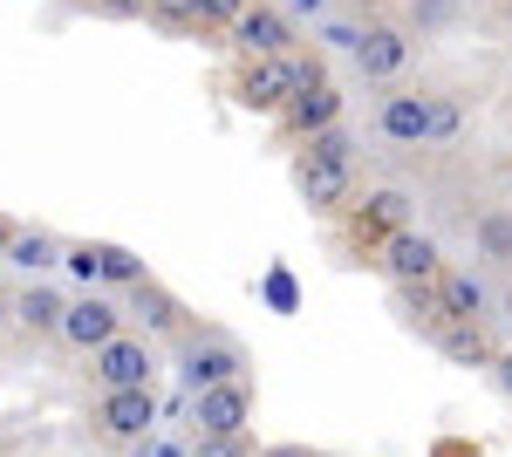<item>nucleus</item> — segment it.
<instances>
[{"label": "nucleus", "instance_id": "nucleus-17", "mask_svg": "<svg viewBox=\"0 0 512 457\" xmlns=\"http://www.w3.org/2000/svg\"><path fill=\"white\" fill-rule=\"evenodd\" d=\"M349 137H342V130H335V123H328V130H315V137H308V157H321V164H349Z\"/></svg>", "mask_w": 512, "mask_h": 457}, {"label": "nucleus", "instance_id": "nucleus-19", "mask_svg": "<svg viewBox=\"0 0 512 457\" xmlns=\"http://www.w3.org/2000/svg\"><path fill=\"white\" fill-rule=\"evenodd\" d=\"M151 14L171 21V28H198V21H205V7H198V0H151Z\"/></svg>", "mask_w": 512, "mask_h": 457}, {"label": "nucleus", "instance_id": "nucleus-1", "mask_svg": "<svg viewBox=\"0 0 512 457\" xmlns=\"http://www.w3.org/2000/svg\"><path fill=\"white\" fill-rule=\"evenodd\" d=\"M96 376H103V389H144L151 382V348L130 342V335H110L96 348Z\"/></svg>", "mask_w": 512, "mask_h": 457}, {"label": "nucleus", "instance_id": "nucleus-25", "mask_svg": "<svg viewBox=\"0 0 512 457\" xmlns=\"http://www.w3.org/2000/svg\"><path fill=\"white\" fill-rule=\"evenodd\" d=\"M198 7H205V21H239L246 0H198Z\"/></svg>", "mask_w": 512, "mask_h": 457}, {"label": "nucleus", "instance_id": "nucleus-6", "mask_svg": "<svg viewBox=\"0 0 512 457\" xmlns=\"http://www.w3.org/2000/svg\"><path fill=\"white\" fill-rule=\"evenodd\" d=\"M55 335H69L76 348H103L110 335H117V307H103V301H76V307H62V328Z\"/></svg>", "mask_w": 512, "mask_h": 457}, {"label": "nucleus", "instance_id": "nucleus-11", "mask_svg": "<svg viewBox=\"0 0 512 457\" xmlns=\"http://www.w3.org/2000/svg\"><path fill=\"white\" fill-rule=\"evenodd\" d=\"M355 55H362V76H396L403 55H410V41L396 35V28H376V35L355 41Z\"/></svg>", "mask_w": 512, "mask_h": 457}, {"label": "nucleus", "instance_id": "nucleus-12", "mask_svg": "<svg viewBox=\"0 0 512 457\" xmlns=\"http://www.w3.org/2000/svg\"><path fill=\"white\" fill-rule=\"evenodd\" d=\"M383 130L403 137V144L431 137V103H424V96H390V103H383Z\"/></svg>", "mask_w": 512, "mask_h": 457}, {"label": "nucleus", "instance_id": "nucleus-18", "mask_svg": "<svg viewBox=\"0 0 512 457\" xmlns=\"http://www.w3.org/2000/svg\"><path fill=\"white\" fill-rule=\"evenodd\" d=\"M444 355H458V362H485V342H478V328H472V321L444 328Z\"/></svg>", "mask_w": 512, "mask_h": 457}, {"label": "nucleus", "instance_id": "nucleus-16", "mask_svg": "<svg viewBox=\"0 0 512 457\" xmlns=\"http://www.w3.org/2000/svg\"><path fill=\"white\" fill-rule=\"evenodd\" d=\"M96 260H103V280H123V287H137V280H144V260H137V253H123V246H96Z\"/></svg>", "mask_w": 512, "mask_h": 457}, {"label": "nucleus", "instance_id": "nucleus-5", "mask_svg": "<svg viewBox=\"0 0 512 457\" xmlns=\"http://www.w3.org/2000/svg\"><path fill=\"white\" fill-rule=\"evenodd\" d=\"M151 417H158L151 410V382L144 389H103V430L110 437H144Z\"/></svg>", "mask_w": 512, "mask_h": 457}, {"label": "nucleus", "instance_id": "nucleus-21", "mask_svg": "<svg viewBox=\"0 0 512 457\" xmlns=\"http://www.w3.org/2000/svg\"><path fill=\"white\" fill-rule=\"evenodd\" d=\"M62 267L76 273V280H103V260H96V246H69V253H62Z\"/></svg>", "mask_w": 512, "mask_h": 457}, {"label": "nucleus", "instance_id": "nucleus-30", "mask_svg": "<svg viewBox=\"0 0 512 457\" xmlns=\"http://www.w3.org/2000/svg\"><path fill=\"white\" fill-rule=\"evenodd\" d=\"M267 457H308V451H301V444H280V451H267Z\"/></svg>", "mask_w": 512, "mask_h": 457}, {"label": "nucleus", "instance_id": "nucleus-10", "mask_svg": "<svg viewBox=\"0 0 512 457\" xmlns=\"http://www.w3.org/2000/svg\"><path fill=\"white\" fill-rule=\"evenodd\" d=\"M390 273H396V280H410V287L431 280V273H437V246H431V239H417V232H396V239H390Z\"/></svg>", "mask_w": 512, "mask_h": 457}, {"label": "nucleus", "instance_id": "nucleus-24", "mask_svg": "<svg viewBox=\"0 0 512 457\" xmlns=\"http://www.w3.org/2000/svg\"><path fill=\"white\" fill-rule=\"evenodd\" d=\"M458 130V110L451 103H431V137H451Z\"/></svg>", "mask_w": 512, "mask_h": 457}, {"label": "nucleus", "instance_id": "nucleus-20", "mask_svg": "<svg viewBox=\"0 0 512 457\" xmlns=\"http://www.w3.org/2000/svg\"><path fill=\"white\" fill-rule=\"evenodd\" d=\"M369 226H403V191H376L369 198Z\"/></svg>", "mask_w": 512, "mask_h": 457}, {"label": "nucleus", "instance_id": "nucleus-15", "mask_svg": "<svg viewBox=\"0 0 512 457\" xmlns=\"http://www.w3.org/2000/svg\"><path fill=\"white\" fill-rule=\"evenodd\" d=\"M437 301H444V314H451V321H472L478 307H485V294H478V280H465V273H458V280H444V294H437Z\"/></svg>", "mask_w": 512, "mask_h": 457}, {"label": "nucleus", "instance_id": "nucleus-9", "mask_svg": "<svg viewBox=\"0 0 512 457\" xmlns=\"http://www.w3.org/2000/svg\"><path fill=\"white\" fill-rule=\"evenodd\" d=\"M301 198H308L315 212L342 205V198H349V164H321V157H308V164H301Z\"/></svg>", "mask_w": 512, "mask_h": 457}, {"label": "nucleus", "instance_id": "nucleus-8", "mask_svg": "<svg viewBox=\"0 0 512 457\" xmlns=\"http://www.w3.org/2000/svg\"><path fill=\"white\" fill-rule=\"evenodd\" d=\"M287 116H294V130H308V137H315V130H328V123L342 116V96H335L328 82H308V89H294V96H287Z\"/></svg>", "mask_w": 512, "mask_h": 457}, {"label": "nucleus", "instance_id": "nucleus-22", "mask_svg": "<svg viewBox=\"0 0 512 457\" xmlns=\"http://www.w3.org/2000/svg\"><path fill=\"white\" fill-rule=\"evenodd\" d=\"M137 301H144V321H151V328H164V321H178L164 294H144V280H137Z\"/></svg>", "mask_w": 512, "mask_h": 457}, {"label": "nucleus", "instance_id": "nucleus-2", "mask_svg": "<svg viewBox=\"0 0 512 457\" xmlns=\"http://www.w3.org/2000/svg\"><path fill=\"white\" fill-rule=\"evenodd\" d=\"M294 96V62L287 55H260L253 69H246V82H239V103L246 110H280Z\"/></svg>", "mask_w": 512, "mask_h": 457}, {"label": "nucleus", "instance_id": "nucleus-33", "mask_svg": "<svg viewBox=\"0 0 512 457\" xmlns=\"http://www.w3.org/2000/svg\"><path fill=\"white\" fill-rule=\"evenodd\" d=\"M506 314H512V294H506Z\"/></svg>", "mask_w": 512, "mask_h": 457}, {"label": "nucleus", "instance_id": "nucleus-32", "mask_svg": "<svg viewBox=\"0 0 512 457\" xmlns=\"http://www.w3.org/2000/svg\"><path fill=\"white\" fill-rule=\"evenodd\" d=\"M7 239H14V232H7V226H0V253H7Z\"/></svg>", "mask_w": 512, "mask_h": 457}, {"label": "nucleus", "instance_id": "nucleus-29", "mask_svg": "<svg viewBox=\"0 0 512 457\" xmlns=\"http://www.w3.org/2000/svg\"><path fill=\"white\" fill-rule=\"evenodd\" d=\"M287 7H294V14H321L328 0H287Z\"/></svg>", "mask_w": 512, "mask_h": 457}, {"label": "nucleus", "instance_id": "nucleus-14", "mask_svg": "<svg viewBox=\"0 0 512 457\" xmlns=\"http://www.w3.org/2000/svg\"><path fill=\"white\" fill-rule=\"evenodd\" d=\"M21 328H35V335H48V328H62V301L48 294V287H35V294H21Z\"/></svg>", "mask_w": 512, "mask_h": 457}, {"label": "nucleus", "instance_id": "nucleus-13", "mask_svg": "<svg viewBox=\"0 0 512 457\" xmlns=\"http://www.w3.org/2000/svg\"><path fill=\"white\" fill-rule=\"evenodd\" d=\"M7 260H14V267H28V273H48L62 253H55V239H48V232H14V239H7Z\"/></svg>", "mask_w": 512, "mask_h": 457}, {"label": "nucleus", "instance_id": "nucleus-3", "mask_svg": "<svg viewBox=\"0 0 512 457\" xmlns=\"http://www.w3.org/2000/svg\"><path fill=\"white\" fill-rule=\"evenodd\" d=\"M239 423H246V389H239V382L198 389V430H205V437H239Z\"/></svg>", "mask_w": 512, "mask_h": 457}, {"label": "nucleus", "instance_id": "nucleus-7", "mask_svg": "<svg viewBox=\"0 0 512 457\" xmlns=\"http://www.w3.org/2000/svg\"><path fill=\"white\" fill-rule=\"evenodd\" d=\"M239 376V348L233 342H205V348H192L185 355V389H212V382H233Z\"/></svg>", "mask_w": 512, "mask_h": 457}, {"label": "nucleus", "instance_id": "nucleus-31", "mask_svg": "<svg viewBox=\"0 0 512 457\" xmlns=\"http://www.w3.org/2000/svg\"><path fill=\"white\" fill-rule=\"evenodd\" d=\"M499 376H506V389H512V355H506V362H499Z\"/></svg>", "mask_w": 512, "mask_h": 457}, {"label": "nucleus", "instance_id": "nucleus-26", "mask_svg": "<svg viewBox=\"0 0 512 457\" xmlns=\"http://www.w3.org/2000/svg\"><path fill=\"white\" fill-rule=\"evenodd\" d=\"M198 457H246V451H239L233 437H205V444H198Z\"/></svg>", "mask_w": 512, "mask_h": 457}, {"label": "nucleus", "instance_id": "nucleus-27", "mask_svg": "<svg viewBox=\"0 0 512 457\" xmlns=\"http://www.w3.org/2000/svg\"><path fill=\"white\" fill-rule=\"evenodd\" d=\"M96 7H103V14H117V21H130V14H144L151 0H96Z\"/></svg>", "mask_w": 512, "mask_h": 457}, {"label": "nucleus", "instance_id": "nucleus-4", "mask_svg": "<svg viewBox=\"0 0 512 457\" xmlns=\"http://www.w3.org/2000/svg\"><path fill=\"white\" fill-rule=\"evenodd\" d=\"M233 35L246 55H287V41H294V28H287V14H274V7H239Z\"/></svg>", "mask_w": 512, "mask_h": 457}, {"label": "nucleus", "instance_id": "nucleus-28", "mask_svg": "<svg viewBox=\"0 0 512 457\" xmlns=\"http://www.w3.org/2000/svg\"><path fill=\"white\" fill-rule=\"evenodd\" d=\"M417 14H424V21H444V14H451V0H417Z\"/></svg>", "mask_w": 512, "mask_h": 457}, {"label": "nucleus", "instance_id": "nucleus-23", "mask_svg": "<svg viewBox=\"0 0 512 457\" xmlns=\"http://www.w3.org/2000/svg\"><path fill=\"white\" fill-rule=\"evenodd\" d=\"M485 246H492V253H512V219H506V212L485 219Z\"/></svg>", "mask_w": 512, "mask_h": 457}]
</instances>
